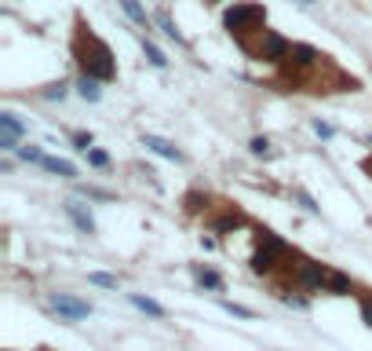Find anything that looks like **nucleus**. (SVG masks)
I'll return each instance as SVG.
<instances>
[{"instance_id":"2eb2a0df","label":"nucleus","mask_w":372,"mask_h":351,"mask_svg":"<svg viewBox=\"0 0 372 351\" xmlns=\"http://www.w3.org/2000/svg\"><path fill=\"white\" fill-rule=\"evenodd\" d=\"M142 55H147V62H150V66H157V70H165V66H168L165 52H161L154 41H142Z\"/></svg>"},{"instance_id":"9b49d317","label":"nucleus","mask_w":372,"mask_h":351,"mask_svg":"<svg viewBox=\"0 0 372 351\" xmlns=\"http://www.w3.org/2000/svg\"><path fill=\"white\" fill-rule=\"evenodd\" d=\"M77 95H80V99H88V103H99V99H103V81H99V77L80 73V81H77Z\"/></svg>"},{"instance_id":"393cba45","label":"nucleus","mask_w":372,"mask_h":351,"mask_svg":"<svg viewBox=\"0 0 372 351\" xmlns=\"http://www.w3.org/2000/svg\"><path fill=\"white\" fill-rule=\"evenodd\" d=\"M91 143H95L91 132H73V147H77V150H84V154H88V150H91Z\"/></svg>"},{"instance_id":"7c9ffc66","label":"nucleus","mask_w":372,"mask_h":351,"mask_svg":"<svg viewBox=\"0 0 372 351\" xmlns=\"http://www.w3.org/2000/svg\"><path fill=\"white\" fill-rule=\"evenodd\" d=\"M365 172H369V176H372V157H369V162H365Z\"/></svg>"},{"instance_id":"a211bd4d","label":"nucleus","mask_w":372,"mask_h":351,"mask_svg":"<svg viewBox=\"0 0 372 351\" xmlns=\"http://www.w3.org/2000/svg\"><path fill=\"white\" fill-rule=\"evenodd\" d=\"M157 26L165 29V37H172V41H183V34L175 29V22L168 19V11H157Z\"/></svg>"},{"instance_id":"dca6fc26","label":"nucleus","mask_w":372,"mask_h":351,"mask_svg":"<svg viewBox=\"0 0 372 351\" xmlns=\"http://www.w3.org/2000/svg\"><path fill=\"white\" fill-rule=\"evenodd\" d=\"M121 8H124V15L132 22H139V26H147V11H142V4L139 0H121Z\"/></svg>"},{"instance_id":"bb28decb","label":"nucleus","mask_w":372,"mask_h":351,"mask_svg":"<svg viewBox=\"0 0 372 351\" xmlns=\"http://www.w3.org/2000/svg\"><path fill=\"white\" fill-rule=\"evenodd\" d=\"M281 304H288V308H306V304H311V300H306V296H292V293H281Z\"/></svg>"},{"instance_id":"6ab92c4d","label":"nucleus","mask_w":372,"mask_h":351,"mask_svg":"<svg viewBox=\"0 0 372 351\" xmlns=\"http://www.w3.org/2000/svg\"><path fill=\"white\" fill-rule=\"evenodd\" d=\"M204 209H208V194H198V190L186 194V213H204Z\"/></svg>"},{"instance_id":"ddd939ff","label":"nucleus","mask_w":372,"mask_h":351,"mask_svg":"<svg viewBox=\"0 0 372 351\" xmlns=\"http://www.w3.org/2000/svg\"><path fill=\"white\" fill-rule=\"evenodd\" d=\"M193 278H198L201 289H212V293H219V289H223L219 271H212V267H193Z\"/></svg>"},{"instance_id":"f8f14e48","label":"nucleus","mask_w":372,"mask_h":351,"mask_svg":"<svg viewBox=\"0 0 372 351\" xmlns=\"http://www.w3.org/2000/svg\"><path fill=\"white\" fill-rule=\"evenodd\" d=\"M237 227H245V216H241L237 209H230V213H223V216L212 220V231H216V234H230V231H237Z\"/></svg>"},{"instance_id":"cd10ccee","label":"nucleus","mask_w":372,"mask_h":351,"mask_svg":"<svg viewBox=\"0 0 372 351\" xmlns=\"http://www.w3.org/2000/svg\"><path fill=\"white\" fill-rule=\"evenodd\" d=\"M314 132H318L321 139H332V136H336V129H332V124H329V121H321V117L314 121Z\"/></svg>"},{"instance_id":"7ed1b4c3","label":"nucleus","mask_w":372,"mask_h":351,"mask_svg":"<svg viewBox=\"0 0 372 351\" xmlns=\"http://www.w3.org/2000/svg\"><path fill=\"white\" fill-rule=\"evenodd\" d=\"M241 52H248L255 62H285L288 52H292V44H288L278 29H260V34H252L245 44H241Z\"/></svg>"},{"instance_id":"f3484780","label":"nucleus","mask_w":372,"mask_h":351,"mask_svg":"<svg viewBox=\"0 0 372 351\" xmlns=\"http://www.w3.org/2000/svg\"><path fill=\"white\" fill-rule=\"evenodd\" d=\"M88 282L91 285H103V289H117V275H106V271H91Z\"/></svg>"},{"instance_id":"9d476101","label":"nucleus","mask_w":372,"mask_h":351,"mask_svg":"<svg viewBox=\"0 0 372 351\" xmlns=\"http://www.w3.org/2000/svg\"><path fill=\"white\" fill-rule=\"evenodd\" d=\"M40 169L44 172H52V176H59V180H73V176H77V165L73 162H62V157H40Z\"/></svg>"},{"instance_id":"423d86ee","label":"nucleus","mask_w":372,"mask_h":351,"mask_svg":"<svg viewBox=\"0 0 372 351\" xmlns=\"http://www.w3.org/2000/svg\"><path fill=\"white\" fill-rule=\"evenodd\" d=\"M52 308L59 311V318H66V322H77V318H88V315H91L88 300H80V296H73V293H55V296H52Z\"/></svg>"},{"instance_id":"b1692460","label":"nucleus","mask_w":372,"mask_h":351,"mask_svg":"<svg viewBox=\"0 0 372 351\" xmlns=\"http://www.w3.org/2000/svg\"><path fill=\"white\" fill-rule=\"evenodd\" d=\"M292 198H296V201L303 205V209H306V213H318V205H314V198H311V194H306V190H299V187H296V190H292Z\"/></svg>"},{"instance_id":"412c9836","label":"nucleus","mask_w":372,"mask_h":351,"mask_svg":"<svg viewBox=\"0 0 372 351\" xmlns=\"http://www.w3.org/2000/svg\"><path fill=\"white\" fill-rule=\"evenodd\" d=\"M19 157H22V162H34V165H40L44 150H40V147H29V143H26V147H19Z\"/></svg>"},{"instance_id":"aec40b11","label":"nucleus","mask_w":372,"mask_h":351,"mask_svg":"<svg viewBox=\"0 0 372 351\" xmlns=\"http://www.w3.org/2000/svg\"><path fill=\"white\" fill-rule=\"evenodd\" d=\"M248 150H252L255 157H267V154H270V139H267V136H255V139L248 143Z\"/></svg>"},{"instance_id":"4468645a","label":"nucleus","mask_w":372,"mask_h":351,"mask_svg":"<svg viewBox=\"0 0 372 351\" xmlns=\"http://www.w3.org/2000/svg\"><path fill=\"white\" fill-rule=\"evenodd\" d=\"M132 304L139 308V311H147V315H154V318H165L168 311L157 304V300H150V296H142V293H132Z\"/></svg>"},{"instance_id":"6e6552de","label":"nucleus","mask_w":372,"mask_h":351,"mask_svg":"<svg viewBox=\"0 0 372 351\" xmlns=\"http://www.w3.org/2000/svg\"><path fill=\"white\" fill-rule=\"evenodd\" d=\"M66 216L73 220V227H77L80 234H95V220H91V213H88L77 198H70V201H66Z\"/></svg>"},{"instance_id":"39448f33","label":"nucleus","mask_w":372,"mask_h":351,"mask_svg":"<svg viewBox=\"0 0 372 351\" xmlns=\"http://www.w3.org/2000/svg\"><path fill=\"white\" fill-rule=\"evenodd\" d=\"M285 257H288V245L281 242V238L274 231H260V249L252 252L248 267H252V275H274V267H278Z\"/></svg>"},{"instance_id":"0eeeda50","label":"nucleus","mask_w":372,"mask_h":351,"mask_svg":"<svg viewBox=\"0 0 372 351\" xmlns=\"http://www.w3.org/2000/svg\"><path fill=\"white\" fill-rule=\"evenodd\" d=\"M26 136V124L11 114V110H4L0 114V150H19V139Z\"/></svg>"},{"instance_id":"f03ea898","label":"nucleus","mask_w":372,"mask_h":351,"mask_svg":"<svg viewBox=\"0 0 372 351\" xmlns=\"http://www.w3.org/2000/svg\"><path fill=\"white\" fill-rule=\"evenodd\" d=\"M223 26L237 44H245L252 34H260V29L267 26V8L263 4H248V0H234V4L223 11Z\"/></svg>"},{"instance_id":"c85d7f7f","label":"nucleus","mask_w":372,"mask_h":351,"mask_svg":"<svg viewBox=\"0 0 372 351\" xmlns=\"http://www.w3.org/2000/svg\"><path fill=\"white\" fill-rule=\"evenodd\" d=\"M362 318H365V326L372 329V296H365V300H362Z\"/></svg>"},{"instance_id":"2f4dec72","label":"nucleus","mask_w":372,"mask_h":351,"mask_svg":"<svg viewBox=\"0 0 372 351\" xmlns=\"http://www.w3.org/2000/svg\"><path fill=\"white\" fill-rule=\"evenodd\" d=\"M299 4H311V0H299Z\"/></svg>"},{"instance_id":"f257e3e1","label":"nucleus","mask_w":372,"mask_h":351,"mask_svg":"<svg viewBox=\"0 0 372 351\" xmlns=\"http://www.w3.org/2000/svg\"><path fill=\"white\" fill-rule=\"evenodd\" d=\"M73 59L80 73L99 77V81H113L117 77V62H113V52L106 48V41H99L91 34V26H84L77 19V34H73Z\"/></svg>"},{"instance_id":"20e7f679","label":"nucleus","mask_w":372,"mask_h":351,"mask_svg":"<svg viewBox=\"0 0 372 351\" xmlns=\"http://www.w3.org/2000/svg\"><path fill=\"white\" fill-rule=\"evenodd\" d=\"M288 275H292V282L306 293H329L332 267L318 264V260H306V257H296V264H288Z\"/></svg>"},{"instance_id":"5701e85b","label":"nucleus","mask_w":372,"mask_h":351,"mask_svg":"<svg viewBox=\"0 0 372 351\" xmlns=\"http://www.w3.org/2000/svg\"><path fill=\"white\" fill-rule=\"evenodd\" d=\"M88 162H91L95 169H106V165H110V154L99 150V147H91V150H88Z\"/></svg>"},{"instance_id":"a878e982","label":"nucleus","mask_w":372,"mask_h":351,"mask_svg":"<svg viewBox=\"0 0 372 351\" xmlns=\"http://www.w3.org/2000/svg\"><path fill=\"white\" fill-rule=\"evenodd\" d=\"M84 198H95V201H110V190H99V187H80Z\"/></svg>"},{"instance_id":"c756f323","label":"nucleus","mask_w":372,"mask_h":351,"mask_svg":"<svg viewBox=\"0 0 372 351\" xmlns=\"http://www.w3.org/2000/svg\"><path fill=\"white\" fill-rule=\"evenodd\" d=\"M44 95H47V99H66V85H52Z\"/></svg>"},{"instance_id":"4be33fe9","label":"nucleus","mask_w":372,"mask_h":351,"mask_svg":"<svg viewBox=\"0 0 372 351\" xmlns=\"http://www.w3.org/2000/svg\"><path fill=\"white\" fill-rule=\"evenodd\" d=\"M223 311H226V315H237V318H255V311H252V308L230 304V300H223Z\"/></svg>"},{"instance_id":"1a4fd4ad","label":"nucleus","mask_w":372,"mask_h":351,"mask_svg":"<svg viewBox=\"0 0 372 351\" xmlns=\"http://www.w3.org/2000/svg\"><path fill=\"white\" fill-rule=\"evenodd\" d=\"M142 147H150L154 154H161V157H168V162H183V150L175 147V143H168V139H161V136H142Z\"/></svg>"}]
</instances>
